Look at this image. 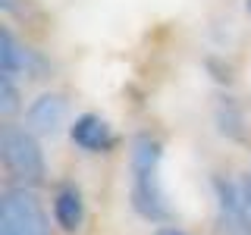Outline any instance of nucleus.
I'll return each mask as SVG.
<instances>
[{"label": "nucleus", "instance_id": "obj_10", "mask_svg": "<svg viewBox=\"0 0 251 235\" xmlns=\"http://www.w3.org/2000/svg\"><path fill=\"white\" fill-rule=\"evenodd\" d=\"M154 235H185L182 229H173V226H163V229H157Z\"/></svg>", "mask_w": 251, "mask_h": 235}, {"label": "nucleus", "instance_id": "obj_5", "mask_svg": "<svg viewBox=\"0 0 251 235\" xmlns=\"http://www.w3.org/2000/svg\"><path fill=\"white\" fill-rule=\"evenodd\" d=\"M69 135H73V141L82 147V151H91V154H100V151H107V147L113 144L110 125L100 119V116H94V113L78 116V119L73 122V129H69Z\"/></svg>", "mask_w": 251, "mask_h": 235}, {"label": "nucleus", "instance_id": "obj_2", "mask_svg": "<svg viewBox=\"0 0 251 235\" xmlns=\"http://www.w3.org/2000/svg\"><path fill=\"white\" fill-rule=\"evenodd\" d=\"M0 154H3L6 169L13 172L19 182L38 185L44 179V154L31 129H19V125H6L0 135Z\"/></svg>", "mask_w": 251, "mask_h": 235}, {"label": "nucleus", "instance_id": "obj_6", "mask_svg": "<svg viewBox=\"0 0 251 235\" xmlns=\"http://www.w3.org/2000/svg\"><path fill=\"white\" fill-rule=\"evenodd\" d=\"M0 72L6 78H19V75L31 72V50L22 47L13 38V31H6V28L0 35Z\"/></svg>", "mask_w": 251, "mask_h": 235}, {"label": "nucleus", "instance_id": "obj_1", "mask_svg": "<svg viewBox=\"0 0 251 235\" xmlns=\"http://www.w3.org/2000/svg\"><path fill=\"white\" fill-rule=\"evenodd\" d=\"M157 163H160V144L151 135H138L132 141V204L145 219L160 223L170 216V207L157 182Z\"/></svg>", "mask_w": 251, "mask_h": 235}, {"label": "nucleus", "instance_id": "obj_12", "mask_svg": "<svg viewBox=\"0 0 251 235\" xmlns=\"http://www.w3.org/2000/svg\"><path fill=\"white\" fill-rule=\"evenodd\" d=\"M248 10H251V0H248Z\"/></svg>", "mask_w": 251, "mask_h": 235}, {"label": "nucleus", "instance_id": "obj_4", "mask_svg": "<svg viewBox=\"0 0 251 235\" xmlns=\"http://www.w3.org/2000/svg\"><path fill=\"white\" fill-rule=\"evenodd\" d=\"M66 113H69V107L63 94H41L25 110V122H28L25 129H31L35 135H53L66 122Z\"/></svg>", "mask_w": 251, "mask_h": 235}, {"label": "nucleus", "instance_id": "obj_3", "mask_svg": "<svg viewBox=\"0 0 251 235\" xmlns=\"http://www.w3.org/2000/svg\"><path fill=\"white\" fill-rule=\"evenodd\" d=\"M0 235H50L41 201L28 188H10L0 201Z\"/></svg>", "mask_w": 251, "mask_h": 235}, {"label": "nucleus", "instance_id": "obj_7", "mask_svg": "<svg viewBox=\"0 0 251 235\" xmlns=\"http://www.w3.org/2000/svg\"><path fill=\"white\" fill-rule=\"evenodd\" d=\"M82 216H85V207H82V194L78 188L73 185H63L53 198V219L63 232H75L82 226Z\"/></svg>", "mask_w": 251, "mask_h": 235}, {"label": "nucleus", "instance_id": "obj_11", "mask_svg": "<svg viewBox=\"0 0 251 235\" xmlns=\"http://www.w3.org/2000/svg\"><path fill=\"white\" fill-rule=\"evenodd\" d=\"M3 3V10H13V0H0Z\"/></svg>", "mask_w": 251, "mask_h": 235}, {"label": "nucleus", "instance_id": "obj_9", "mask_svg": "<svg viewBox=\"0 0 251 235\" xmlns=\"http://www.w3.org/2000/svg\"><path fill=\"white\" fill-rule=\"evenodd\" d=\"M242 198H245V216H248V226H251V176L242 182Z\"/></svg>", "mask_w": 251, "mask_h": 235}, {"label": "nucleus", "instance_id": "obj_8", "mask_svg": "<svg viewBox=\"0 0 251 235\" xmlns=\"http://www.w3.org/2000/svg\"><path fill=\"white\" fill-rule=\"evenodd\" d=\"M16 78L0 75V116H13L19 110V91H16Z\"/></svg>", "mask_w": 251, "mask_h": 235}]
</instances>
